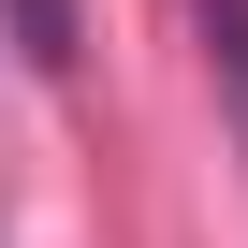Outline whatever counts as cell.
Returning a JSON list of instances; mask_svg holds the SVG:
<instances>
[{
  "instance_id": "1",
  "label": "cell",
  "mask_w": 248,
  "mask_h": 248,
  "mask_svg": "<svg viewBox=\"0 0 248 248\" xmlns=\"http://www.w3.org/2000/svg\"><path fill=\"white\" fill-rule=\"evenodd\" d=\"M0 30H15L30 73H73V59H88V44H73V0H0Z\"/></svg>"
}]
</instances>
